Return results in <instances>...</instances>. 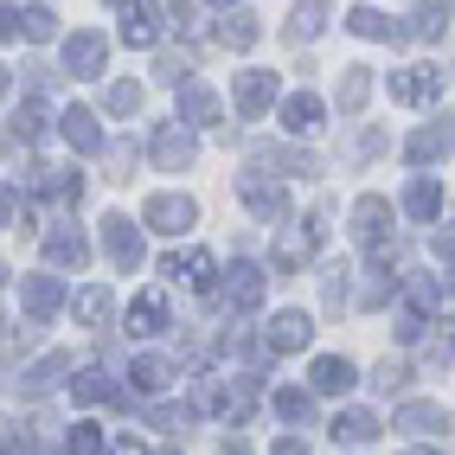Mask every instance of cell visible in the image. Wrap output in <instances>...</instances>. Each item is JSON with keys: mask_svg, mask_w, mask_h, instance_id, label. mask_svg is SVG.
Wrapping results in <instances>:
<instances>
[{"mask_svg": "<svg viewBox=\"0 0 455 455\" xmlns=\"http://www.w3.org/2000/svg\"><path fill=\"white\" fill-rule=\"evenodd\" d=\"M237 199H244L257 219H289V193H283V180H263V173H244L237 180Z\"/></svg>", "mask_w": 455, "mask_h": 455, "instance_id": "7a4b0ae2", "label": "cell"}, {"mask_svg": "<svg viewBox=\"0 0 455 455\" xmlns=\"http://www.w3.org/2000/svg\"><path fill=\"white\" fill-rule=\"evenodd\" d=\"M0 97H7V71H0Z\"/></svg>", "mask_w": 455, "mask_h": 455, "instance_id": "816d5d0a", "label": "cell"}, {"mask_svg": "<svg viewBox=\"0 0 455 455\" xmlns=\"http://www.w3.org/2000/svg\"><path fill=\"white\" fill-rule=\"evenodd\" d=\"M353 237H359V244H391V205L379 199V193H366V199H359L353 205Z\"/></svg>", "mask_w": 455, "mask_h": 455, "instance_id": "5b68a950", "label": "cell"}, {"mask_svg": "<svg viewBox=\"0 0 455 455\" xmlns=\"http://www.w3.org/2000/svg\"><path fill=\"white\" fill-rule=\"evenodd\" d=\"M308 340H315V321H308V315H295V308L276 315V321H269V333H263V347H269V353H301Z\"/></svg>", "mask_w": 455, "mask_h": 455, "instance_id": "ba28073f", "label": "cell"}, {"mask_svg": "<svg viewBox=\"0 0 455 455\" xmlns=\"http://www.w3.org/2000/svg\"><path fill=\"white\" fill-rule=\"evenodd\" d=\"M404 379H411V372L398 366V359H385V366H379V379H372V385H379V391H398Z\"/></svg>", "mask_w": 455, "mask_h": 455, "instance_id": "7bdbcfd3", "label": "cell"}, {"mask_svg": "<svg viewBox=\"0 0 455 455\" xmlns=\"http://www.w3.org/2000/svg\"><path fill=\"white\" fill-rule=\"evenodd\" d=\"M109 308H116V295H109V289H84V295H77V321H84V327H103Z\"/></svg>", "mask_w": 455, "mask_h": 455, "instance_id": "4dcf8cb0", "label": "cell"}, {"mask_svg": "<svg viewBox=\"0 0 455 455\" xmlns=\"http://www.w3.org/2000/svg\"><path fill=\"white\" fill-rule=\"evenodd\" d=\"M315 391H321V398H340V391H353L359 385V372H353V359H340V353H333V359H315Z\"/></svg>", "mask_w": 455, "mask_h": 455, "instance_id": "ac0fdd59", "label": "cell"}, {"mask_svg": "<svg viewBox=\"0 0 455 455\" xmlns=\"http://www.w3.org/2000/svg\"><path fill=\"white\" fill-rule=\"evenodd\" d=\"M347 26H353L359 39H404V26H391L379 7H353V13H347Z\"/></svg>", "mask_w": 455, "mask_h": 455, "instance_id": "83f0119b", "label": "cell"}, {"mask_svg": "<svg viewBox=\"0 0 455 455\" xmlns=\"http://www.w3.org/2000/svg\"><path fill=\"white\" fill-rule=\"evenodd\" d=\"M65 449H71V455H103V430H97V423H71V430H65Z\"/></svg>", "mask_w": 455, "mask_h": 455, "instance_id": "d590c367", "label": "cell"}, {"mask_svg": "<svg viewBox=\"0 0 455 455\" xmlns=\"http://www.w3.org/2000/svg\"><path fill=\"white\" fill-rule=\"evenodd\" d=\"M321 26H327V0H295V13H289V39H295V45H308Z\"/></svg>", "mask_w": 455, "mask_h": 455, "instance_id": "484cf974", "label": "cell"}, {"mask_svg": "<svg viewBox=\"0 0 455 455\" xmlns=\"http://www.w3.org/2000/svg\"><path fill=\"white\" fill-rule=\"evenodd\" d=\"M404 155H411V167H436L443 155H449V123L436 116V123H423L411 141H404Z\"/></svg>", "mask_w": 455, "mask_h": 455, "instance_id": "9c48e42d", "label": "cell"}, {"mask_svg": "<svg viewBox=\"0 0 455 455\" xmlns=\"http://www.w3.org/2000/svg\"><path fill=\"white\" fill-rule=\"evenodd\" d=\"M193 155H199V148H193L187 129H161V135H155V167H161V173H187Z\"/></svg>", "mask_w": 455, "mask_h": 455, "instance_id": "30bf717a", "label": "cell"}, {"mask_svg": "<svg viewBox=\"0 0 455 455\" xmlns=\"http://www.w3.org/2000/svg\"><path fill=\"white\" fill-rule=\"evenodd\" d=\"M212 276H219V263H212L205 251H173L167 257V283L193 289V295H212Z\"/></svg>", "mask_w": 455, "mask_h": 455, "instance_id": "277c9868", "label": "cell"}, {"mask_svg": "<svg viewBox=\"0 0 455 455\" xmlns=\"http://www.w3.org/2000/svg\"><path fill=\"white\" fill-rule=\"evenodd\" d=\"M333 436L359 449V443H372V436H379V417H372V411H340V417H333Z\"/></svg>", "mask_w": 455, "mask_h": 455, "instance_id": "f1b7e54d", "label": "cell"}, {"mask_svg": "<svg viewBox=\"0 0 455 455\" xmlns=\"http://www.w3.org/2000/svg\"><path fill=\"white\" fill-rule=\"evenodd\" d=\"M71 398H77V404H123V385H116L103 366H84V372L71 379Z\"/></svg>", "mask_w": 455, "mask_h": 455, "instance_id": "4fadbf2b", "label": "cell"}, {"mask_svg": "<svg viewBox=\"0 0 455 455\" xmlns=\"http://www.w3.org/2000/svg\"><path fill=\"white\" fill-rule=\"evenodd\" d=\"M443 251H449V276H455V244H443Z\"/></svg>", "mask_w": 455, "mask_h": 455, "instance_id": "681fc988", "label": "cell"}, {"mask_svg": "<svg viewBox=\"0 0 455 455\" xmlns=\"http://www.w3.org/2000/svg\"><path fill=\"white\" fill-rule=\"evenodd\" d=\"M257 33H263L257 13H231V20H225V45H237V52H251V45H257Z\"/></svg>", "mask_w": 455, "mask_h": 455, "instance_id": "d6a6232c", "label": "cell"}, {"mask_svg": "<svg viewBox=\"0 0 455 455\" xmlns=\"http://www.w3.org/2000/svg\"><path fill=\"white\" fill-rule=\"evenodd\" d=\"M308 251H315V231H308V225L276 237V263H283V269H301V257H308Z\"/></svg>", "mask_w": 455, "mask_h": 455, "instance_id": "f546056e", "label": "cell"}, {"mask_svg": "<svg viewBox=\"0 0 455 455\" xmlns=\"http://www.w3.org/2000/svg\"><path fill=\"white\" fill-rule=\"evenodd\" d=\"M449 13H455V0H417V13H411V33L417 39H436L443 26H449ZM404 33V39H411Z\"/></svg>", "mask_w": 455, "mask_h": 455, "instance_id": "d4e9b609", "label": "cell"}, {"mask_svg": "<svg viewBox=\"0 0 455 455\" xmlns=\"http://www.w3.org/2000/svg\"><path fill=\"white\" fill-rule=\"evenodd\" d=\"M404 455H436V449H404Z\"/></svg>", "mask_w": 455, "mask_h": 455, "instance_id": "f907efd6", "label": "cell"}, {"mask_svg": "<svg viewBox=\"0 0 455 455\" xmlns=\"http://www.w3.org/2000/svg\"><path fill=\"white\" fill-rule=\"evenodd\" d=\"M212 7H237V0H212Z\"/></svg>", "mask_w": 455, "mask_h": 455, "instance_id": "f5cc1de1", "label": "cell"}, {"mask_svg": "<svg viewBox=\"0 0 455 455\" xmlns=\"http://www.w3.org/2000/svg\"><path fill=\"white\" fill-rule=\"evenodd\" d=\"M161 327H167V301H161L155 289L135 295V301H129V333H141V340H148V333H161Z\"/></svg>", "mask_w": 455, "mask_h": 455, "instance_id": "7402d4cb", "label": "cell"}, {"mask_svg": "<svg viewBox=\"0 0 455 455\" xmlns=\"http://www.w3.org/2000/svg\"><path fill=\"white\" fill-rule=\"evenodd\" d=\"M7 225H13V193L0 187V231H7Z\"/></svg>", "mask_w": 455, "mask_h": 455, "instance_id": "bcb514c9", "label": "cell"}, {"mask_svg": "<svg viewBox=\"0 0 455 455\" xmlns=\"http://www.w3.org/2000/svg\"><path fill=\"white\" fill-rule=\"evenodd\" d=\"M103 251H109L116 269H141V225H129L123 212L103 219Z\"/></svg>", "mask_w": 455, "mask_h": 455, "instance_id": "3957f363", "label": "cell"}, {"mask_svg": "<svg viewBox=\"0 0 455 455\" xmlns=\"http://www.w3.org/2000/svg\"><path fill=\"white\" fill-rule=\"evenodd\" d=\"M212 404L225 411V423H244V417H251V385H231V391H219Z\"/></svg>", "mask_w": 455, "mask_h": 455, "instance_id": "8d00e7d4", "label": "cell"}, {"mask_svg": "<svg viewBox=\"0 0 455 455\" xmlns=\"http://www.w3.org/2000/svg\"><path fill=\"white\" fill-rule=\"evenodd\" d=\"M219 455H251V443H225V449H219Z\"/></svg>", "mask_w": 455, "mask_h": 455, "instance_id": "7dc6e473", "label": "cell"}, {"mask_svg": "<svg viewBox=\"0 0 455 455\" xmlns=\"http://www.w3.org/2000/svg\"><path fill=\"white\" fill-rule=\"evenodd\" d=\"M45 263L84 269V263H90V237H84L77 225H52V231H45Z\"/></svg>", "mask_w": 455, "mask_h": 455, "instance_id": "8992f818", "label": "cell"}, {"mask_svg": "<svg viewBox=\"0 0 455 455\" xmlns=\"http://www.w3.org/2000/svg\"><path fill=\"white\" fill-rule=\"evenodd\" d=\"M180 116H187L193 129H212V123H219V97H212L205 84L187 77V84H180Z\"/></svg>", "mask_w": 455, "mask_h": 455, "instance_id": "d6986e66", "label": "cell"}, {"mask_svg": "<svg viewBox=\"0 0 455 455\" xmlns=\"http://www.w3.org/2000/svg\"><path fill=\"white\" fill-rule=\"evenodd\" d=\"M58 129H65V141L77 148V155H103V129H97V116H90V109H65V116H58Z\"/></svg>", "mask_w": 455, "mask_h": 455, "instance_id": "2e32d148", "label": "cell"}, {"mask_svg": "<svg viewBox=\"0 0 455 455\" xmlns=\"http://www.w3.org/2000/svg\"><path fill=\"white\" fill-rule=\"evenodd\" d=\"M449 359H455V315L443 321V340L430 347V366H449Z\"/></svg>", "mask_w": 455, "mask_h": 455, "instance_id": "b9f144b4", "label": "cell"}, {"mask_svg": "<svg viewBox=\"0 0 455 455\" xmlns=\"http://www.w3.org/2000/svg\"><path fill=\"white\" fill-rule=\"evenodd\" d=\"M155 39H161V20H155V13H141V7H123V45L148 52Z\"/></svg>", "mask_w": 455, "mask_h": 455, "instance_id": "4316f807", "label": "cell"}, {"mask_svg": "<svg viewBox=\"0 0 455 455\" xmlns=\"http://www.w3.org/2000/svg\"><path fill=\"white\" fill-rule=\"evenodd\" d=\"M58 308H65V289H58V276H26V321H52Z\"/></svg>", "mask_w": 455, "mask_h": 455, "instance_id": "e0dca14e", "label": "cell"}, {"mask_svg": "<svg viewBox=\"0 0 455 455\" xmlns=\"http://www.w3.org/2000/svg\"><path fill=\"white\" fill-rule=\"evenodd\" d=\"M103 52H109V45H103L97 33H71V39H65V65H71V77H97V71H103Z\"/></svg>", "mask_w": 455, "mask_h": 455, "instance_id": "9a60e30c", "label": "cell"}, {"mask_svg": "<svg viewBox=\"0 0 455 455\" xmlns=\"http://www.w3.org/2000/svg\"><path fill=\"white\" fill-rule=\"evenodd\" d=\"M436 276H411V308H436Z\"/></svg>", "mask_w": 455, "mask_h": 455, "instance_id": "60d3db41", "label": "cell"}, {"mask_svg": "<svg viewBox=\"0 0 455 455\" xmlns=\"http://www.w3.org/2000/svg\"><path fill=\"white\" fill-rule=\"evenodd\" d=\"M65 372H71V353H45V359H39V366H33V372H26V385H33V391H52V385H58V379H65Z\"/></svg>", "mask_w": 455, "mask_h": 455, "instance_id": "1f68e13d", "label": "cell"}, {"mask_svg": "<svg viewBox=\"0 0 455 455\" xmlns=\"http://www.w3.org/2000/svg\"><path fill=\"white\" fill-rule=\"evenodd\" d=\"M20 33H26V39H58V13H52V7H26V13H20Z\"/></svg>", "mask_w": 455, "mask_h": 455, "instance_id": "e575fe53", "label": "cell"}, {"mask_svg": "<svg viewBox=\"0 0 455 455\" xmlns=\"http://www.w3.org/2000/svg\"><path fill=\"white\" fill-rule=\"evenodd\" d=\"M20 33V7H0V39H13Z\"/></svg>", "mask_w": 455, "mask_h": 455, "instance_id": "f6af8a7d", "label": "cell"}, {"mask_svg": "<svg viewBox=\"0 0 455 455\" xmlns=\"http://www.w3.org/2000/svg\"><path fill=\"white\" fill-rule=\"evenodd\" d=\"M116 7H129V0H116Z\"/></svg>", "mask_w": 455, "mask_h": 455, "instance_id": "11a10c76", "label": "cell"}, {"mask_svg": "<svg viewBox=\"0 0 455 455\" xmlns=\"http://www.w3.org/2000/svg\"><path fill=\"white\" fill-rule=\"evenodd\" d=\"M308 411H315L308 391H276V417L283 423H308Z\"/></svg>", "mask_w": 455, "mask_h": 455, "instance_id": "f35d334b", "label": "cell"}, {"mask_svg": "<svg viewBox=\"0 0 455 455\" xmlns=\"http://www.w3.org/2000/svg\"><path fill=\"white\" fill-rule=\"evenodd\" d=\"M391 97H398V103H436V97H443V77L423 71V65H411V71L391 77Z\"/></svg>", "mask_w": 455, "mask_h": 455, "instance_id": "5bb4252c", "label": "cell"}, {"mask_svg": "<svg viewBox=\"0 0 455 455\" xmlns=\"http://www.w3.org/2000/svg\"><path fill=\"white\" fill-rule=\"evenodd\" d=\"M103 103H109V116H135V109H141V84H129V77H123V84H109V97H103Z\"/></svg>", "mask_w": 455, "mask_h": 455, "instance_id": "74e56055", "label": "cell"}, {"mask_svg": "<svg viewBox=\"0 0 455 455\" xmlns=\"http://www.w3.org/2000/svg\"><path fill=\"white\" fill-rule=\"evenodd\" d=\"M391 423H398L404 436H443V430H449V417H443V404H423V398L398 404V417H391Z\"/></svg>", "mask_w": 455, "mask_h": 455, "instance_id": "8fae6325", "label": "cell"}, {"mask_svg": "<svg viewBox=\"0 0 455 455\" xmlns=\"http://www.w3.org/2000/svg\"><path fill=\"white\" fill-rule=\"evenodd\" d=\"M13 135H20V141L45 135V103H39V97H26V103H20V116H13Z\"/></svg>", "mask_w": 455, "mask_h": 455, "instance_id": "836d02e7", "label": "cell"}, {"mask_svg": "<svg viewBox=\"0 0 455 455\" xmlns=\"http://www.w3.org/2000/svg\"><path fill=\"white\" fill-rule=\"evenodd\" d=\"M225 301L237 315H251L257 301H263V269L257 263H231V283H225Z\"/></svg>", "mask_w": 455, "mask_h": 455, "instance_id": "7c38bea8", "label": "cell"}, {"mask_svg": "<svg viewBox=\"0 0 455 455\" xmlns=\"http://www.w3.org/2000/svg\"><path fill=\"white\" fill-rule=\"evenodd\" d=\"M276 455H308V449H301V443H276Z\"/></svg>", "mask_w": 455, "mask_h": 455, "instance_id": "c3c4849f", "label": "cell"}, {"mask_svg": "<svg viewBox=\"0 0 455 455\" xmlns=\"http://www.w3.org/2000/svg\"><path fill=\"white\" fill-rule=\"evenodd\" d=\"M161 455H180V449H161Z\"/></svg>", "mask_w": 455, "mask_h": 455, "instance_id": "db71d44e", "label": "cell"}, {"mask_svg": "<svg viewBox=\"0 0 455 455\" xmlns=\"http://www.w3.org/2000/svg\"><path fill=\"white\" fill-rule=\"evenodd\" d=\"M161 26H180V33H193V0H155Z\"/></svg>", "mask_w": 455, "mask_h": 455, "instance_id": "ab89813d", "label": "cell"}, {"mask_svg": "<svg viewBox=\"0 0 455 455\" xmlns=\"http://www.w3.org/2000/svg\"><path fill=\"white\" fill-rule=\"evenodd\" d=\"M321 116H327L321 97H308V90H301V97L283 103V129H289V135H315V129H321Z\"/></svg>", "mask_w": 455, "mask_h": 455, "instance_id": "44dd1931", "label": "cell"}, {"mask_svg": "<svg viewBox=\"0 0 455 455\" xmlns=\"http://www.w3.org/2000/svg\"><path fill=\"white\" fill-rule=\"evenodd\" d=\"M366 97H372V71L353 65V71L340 77V97H333V109H340V116H359V109H366Z\"/></svg>", "mask_w": 455, "mask_h": 455, "instance_id": "603a6c76", "label": "cell"}, {"mask_svg": "<svg viewBox=\"0 0 455 455\" xmlns=\"http://www.w3.org/2000/svg\"><path fill=\"white\" fill-rule=\"evenodd\" d=\"M231 97H237V116L257 123V116L276 103V77H269V71H237V90H231Z\"/></svg>", "mask_w": 455, "mask_h": 455, "instance_id": "52a82bcc", "label": "cell"}, {"mask_svg": "<svg viewBox=\"0 0 455 455\" xmlns=\"http://www.w3.org/2000/svg\"><path fill=\"white\" fill-rule=\"evenodd\" d=\"M404 212H411L417 225H430L436 212H443V187H436L430 173H417V180H411V193H404Z\"/></svg>", "mask_w": 455, "mask_h": 455, "instance_id": "ffe728a7", "label": "cell"}, {"mask_svg": "<svg viewBox=\"0 0 455 455\" xmlns=\"http://www.w3.org/2000/svg\"><path fill=\"white\" fill-rule=\"evenodd\" d=\"M129 385L155 398V391H167V385H173V366H167V359H155V353H141L135 366H129Z\"/></svg>", "mask_w": 455, "mask_h": 455, "instance_id": "cb8c5ba5", "label": "cell"}, {"mask_svg": "<svg viewBox=\"0 0 455 455\" xmlns=\"http://www.w3.org/2000/svg\"><path fill=\"white\" fill-rule=\"evenodd\" d=\"M103 455H148L135 436H103Z\"/></svg>", "mask_w": 455, "mask_h": 455, "instance_id": "ee69618b", "label": "cell"}, {"mask_svg": "<svg viewBox=\"0 0 455 455\" xmlns=\"http://www.w3.org/2000/svg\"><path fill=\"white\" fill-rule=\"evenodd\" d=\"M193 219H199V205H193L187 193H155V199H148V212H141V225H148V231H161V237L193 231Z\"/></svg>", "mask_w": 455, "mask_h": 455, "instance_id": "6da1fadb", "label": "cell"}]
</instances>
